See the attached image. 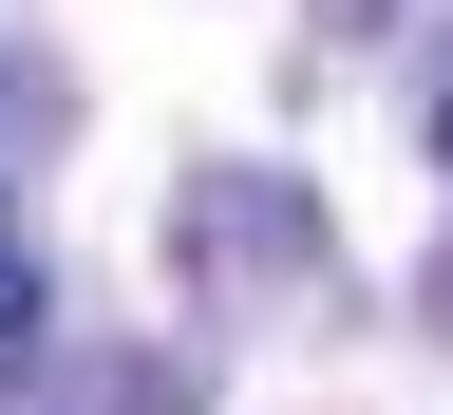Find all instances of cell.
<instances>
[{
  "instance_id": "6da1fadb",
  "label": "cell",
  "mask_w": 453,
  "mask_h": 415,
  "mask_svg": "<svg viewBox=\"0 0 453 415\" xmlns=\"http://www.w3.org/2000/svg\"><path fill=\"white\" fill-rule=\"evenodd\" d=\"M189 265H246V283H283V265H303V189H265V170L226 189V170H208V189H189Z\"/></svg>"
},
{
  "instance_id": "7a4b0ae2",
  "label": "cell",
  "mask_w": 453,
  "mask_h": 415,
  "mask_svg": "<svg viewBox=\"0 0 453 415\" xmlns=\"http://www.w3.org/2000/svg\"><path fill=\"white\" fill-rule=\"evenodd\" d=\"M38 303H57V283H38V246H0V340H38Z\"/></svg>"
},
{
  "instance_id": "3957f363",
  "label": "cell",
  "mask_w": 453,
  "mask_h": 415,
  "mask_svg": "<svg viewBox=\"0 0 453 415\" xmlns=\"http://www.w3.org/2000/svg\"><path fill=\"white\" fill-rule=\"evenodd\" d=\"M38 133V57H0V151H19Z\"/></svg>"
}]
</instances>
